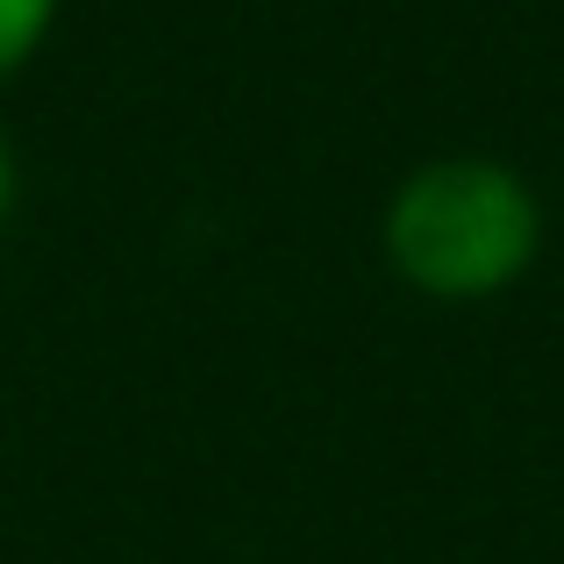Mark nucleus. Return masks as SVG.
<instances>
[{
    "label": "nucleus",
    "mask_w": 564,
    "mask_h": 564,
    "mask_svg": "<svg viewBox=\"0 0 564 564\" xmlns=\"http://www.w3.org/2000/svg\"><path fill=\"white\" fill-rule=\"evenodd\" d=\"M8 200H14V158H8V143H0V221H8Z\"/></svg>",
    "instance_id": "obj_3"
},
{
    "label": "nucleus",
    "mask_w": 564,
    "mask_h": 564,
    "mask_svg": "<svg viewBox=\"0 0 564 564\" xmlns=\"http://www.w3.org/2000/svg\"><path fill=\"white\" fill-rule=\"evenodd\" d=\"M51 14L57 0H0V79H14L36 57V43L51 36Z\"/></svg>",
    "instance_id": "obj_2"
},
{
    "label": "nucleus",
    "mask_w": 564,
    "mask_h": 564,
    "mask_svg": "<svg viewBox=\"0 0 564 564\" xmlns=\"http://www.w3.org/2000/svg\"><path fill=\"white\" fill-rule=\"evenodd\" d=\"M386 264L429 301H494L536 264L543 200L500 158L414 165L386 200Z\"/></svg>",
    "instance_id": "obj_1"
}]
</instances>
